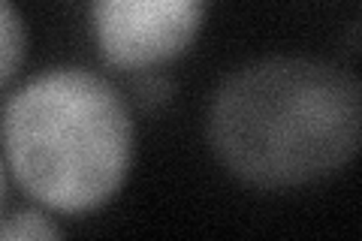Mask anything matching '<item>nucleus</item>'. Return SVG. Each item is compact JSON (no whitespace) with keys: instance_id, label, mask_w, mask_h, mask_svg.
<instances>
[{"instance_id":"obj_1","label":"nucleus","mask_w":362,"mask_h":241,"mask_svg":"<svg viewBox=\"0 0 362 241\" xmlns=\"http://www.w3.org/2000/svg\"><path fill=\"white\" fill-rule=\"evenodd\" d=\"M362 127L359 85L308 57H269L233 73L209 109V142L254 187H299L354 160Z\"/></svg>"},{"instance_id":"obj_2","label":"nucleus","mask_w":362,"mask_h":241,"mask_svg":"<svg viewBox=\"0 0 362 241\" xmlns=\"http://www.w3.org/2000/svg\"><path fill=\"white\" fill-rule=\"evenodd\" d=\"M4 151L18 184L54 211H94L133 160L127 102L97 73L64 66L30 78L4 109Z\"/></svg>"},{"instance_id":"obj_4","label":"nucleus","mask_w":362,"mask_h":241,"mask_svg":"<svg viewBox=\"0 0 362 241\" xmlns=\"http://www.w3.org/2000/svg\"><path fill=\"white\" fill-rule=\"evenodd\" d=\"M25 54V25L9 0H0V88L13 78Z\"/></svg>"},{"instance_id":"obj_5","label":"nucleus","mask_w":362,"mask_h":241,"mask_svg":"<svg viewBox=\"0 0 362 241\" xmlns=\"http://www.w3.org/2000/svg\"><path fill=\"white\" fill-rule=\"evenodd\" d=\"M61 229L40 211H21L0 223V238H58Z\"/></svg>"},{"instance_id":"obj_6","label":"nucleus","mask_w":362,"mask_h":241,"mask_svg":"<svg viewBox=\"0 0 362 241\" xmlns=\"http://www.w3.org/2000/svg\"><path fill=\"white\" fill-rule=\"evenodd\" d=\"M4 190H6V181H4V169H0V205H4Z\"/></svg>"},{"instance_id":"obj_3","label":"nucleus","mask_w":362,"mask_h":241,"mask_svg":"<svg viewBox=\"0 0 362 241\" xmlns=\"http://www.w3.org/2000/svg\"><path fill=\"white\" fill-rule=\"evenodd\" d=\"M94 37L106 64L154 70L197 40L206 0H94Z\"/></svg>"}]
</instances>
